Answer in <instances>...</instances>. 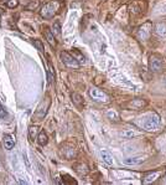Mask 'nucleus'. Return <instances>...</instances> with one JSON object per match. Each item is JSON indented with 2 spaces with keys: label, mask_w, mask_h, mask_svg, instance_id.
<instances>
[{
  "label": "nucleus",
  "mask_w": 166,
  "mask_h": 185,
  "mask_svg": "<svg viewBox=\"0 0 166 185\" xmlns=\"http://www.w3.org/2000/svg\"><path fill=\"white\" fill-rule=\"evenodd\" d=\"M89 96H91V98L96 102H100V103H108V102H109V97H108L103 91H100L99 88H97V87L91 88Z\"/></svg>",
  "instance_id": "obj_1"
},
{
  "label": "nucleus",
  "mask_w": 166,
  "mask_h": 185,
  "mask_svg": "<svg viewBox=\"0 0 166 185\" xmlns=\"http://www.w3.org/2000/svg\"><path fill=\"white\" fill-rule=\"evenodd\" d=\"M57 6H58L57 3H49V4L42 6L40 14H41V16L45 19H52L53 15H55V13H56V10H57Z\"/></svg>",
  "instance_id": "obj_2"
},
{
  "label": "nucleus",
  "mask_w": 166,
  "mask_h": 185,
  "mask_svg": "<svg viewBox=\"0 0 166 185\" xmlns=\"http://www.w3.org/2000/svg\"><path fill=\"white\" fill-rule=\"evenodd\" d=\"M159 124H160V117L154 113V114H151L150 117L145 121L143 127H144L145 131H156Z\"/></svg>",
  "instance_id": "obj_3"
},
{
  "label": "nucleus",
  "mask_w": 166,
  "mask_h": 185,
  "mask_svg": "<svg viewBox=\"0 0 166 185\" xmlns=\"http://www.w3.org/2000/svg\"><path fill=\"white\" fill-rule=\"evenodd\" d=\"M60 57H61V60H62V62L65 63L67 67H72V68H78L79 67L78 61L74 59L72 55L66 52V51H62V52L60 54Z\"/></svg>",
  "instance_id": "obj_4"
},
{
  "label": "nucleus",
  "mask_w": 166,
  "mask_h": 185,
  "mask_svg": "<svg viewBox=\"0 0 166 185\" xmlns=\"http://www.w3.org/2000/svg\"><path fill=\"white\" fill-rule=\"evenodd\" d=\"M162 63H164V61L159 55H152L150 57V61H149V67H150V71L152 72H157V71L161 70L162 67Z\"/></svg>",
  "instance_id": "obj_5"
},
{
  "label": "nucleus",
  "mask_w": 166,
  "mask_h": 185,
  "mask_svg": "<svg viewBox=\"0 0 166 185\" xmlns=\"http://www.w3.org/2000/svg\"><path fill=\"white\" fill-rule=\"evenodd\" d=\"M145 158L144 157H131V158H127L123 160L124 165H139V164L144 163Z\"/></svg>",
  "instance_id": "obj_6"
},
{
  "label": "nucleus",
  "mask_w": 166,
  "mask_h": 185,
  "mask_svg": "<svg viewBox=\"0 0 166 185\" xmlns=\"http://www.w3.org/2000/svg\"><path fill=\"white\" fill-rule=\"evenodd\" d=\"M43 34H45V37H46L47 42H49L52 47H55L56 46V40H55V36H53L52 31H51L49 27H43Z\"/></svg>",
  "instance_id": "obj_7"
},
{
  "label": "nucleus",
  "mask_w": 166,
  "mask_h": 185,
  "mask_svg": "<svg viewBox=\"0 0 166 185\" xmlns=\"http://www.w3.org/2000/svg\"><path fill=\"white\" fill-rule=\"evenodd\" d=\"M14 145H15V139H14V137L12 135H10V134H5L4 135V147L8 150H11L12 148H14Z\"/></svg>",
  "instance_id": "obj_8"
},
{
  "label": "nucleus",
  "mask_w": 166,
  "mask_h": 185,
  "mask_svg": "<svg viewBox=\"0 0 166 185\" xmlns=\"http://www.w3.org/2000/svg\"><path fill=\"white\" fill-rule=\"evenodd\" d=\"M100 157H102V160L106 164H108V165L113 164V157H112V154L108 150H100Z\"/></svg>",
  "instance_id": "obj_9"
},
{
  "label": "nucleus",
  "mask_w": 166,
  "mask_h": 185,
  "mask_svg": "<svg viewBox=\"0 0 166 185\" xmlns=\"http://www.w3.org/2000/svg\"><path fill=\"white\" fill-rule=\"evenodd\" d=\"M155 32L161 37H166V24L165 22H159L155 25Z\"/></svg>",
  "instance_id": "obj_10"
},
{
  "label": "nucleus",
  "mask_w": 166,
  "mask_h": 185,
  "mask_svg": "<svg viewBox=\"0 0 166 185\" xmlns=\"http://www.w3.org/2000/svg\"><path fill=\"white\" fill-rule=\"evenodd\" d=\"M37 142H39V144H41V145H46L47 144L49 138H47V134L45 132H40L39 134H37Z\"/></svg>",
  "instance_id": "obj_11"
},
{
  "label": "nucleus",
  "mask_w": 166,
  "mask_h": 185,
  "mask_svg": "<svg viewBox=\"0 0 166 185\" xmlns=\"http://www.w3.org/2000/svg\"><path fill=\"white\" fill-rule=\"evenodd\" d=\"M149 27V25H144L143 27H140V31H139V36H140V39L143 40H146L149 35H150V30H146Z\"/></svg>",
  "instance_id": "obj_12"
},
{
  "label": "nucleus",
  "mask_w": 166,
  "mask_h": 185,
  "mask_svg": "<svg viewBox=\"0 0 166 185\" xmlns=\"http://www.w3.org/2000/svg\"><path fill=\"white\" fill-rule=\"evenodd\" d=\"M37 133H39V127L37 126H31L29 128V138L33 140L37 137Z\"/></svg>",
  "instance_id": "obj_13"
},
{
  "label": "nucleus",
  "mask_w": 166,
  "mask_h": 185,
  "mask_svg": "<svg viewBox=\"0 0 166 185\" xmlns=\"http://www.w3.org/2000/svg\"><path fill=\"white\" fill-rule=\"evenodd\" d=\"M159 175H160V172H154V173H151V174H149V175L145 176V179H144V183H151V181H154V180H156V178H159Z\"/></svg>",
  "instance_id": "obj_14"
},
{
  "label": "nucleus",
  "mask_w": 166,
  "mask_h": 185,
  "mask_svg": "<svg viewBox=\"0 0 166 185\" xmlns=\"http://www.w3.org/2000/svg\"><path fill=\"white\" fill-rule=\"evenodd\" d=\"M52 34L53 35H61V24L60 21H55L53 22V25H52Z\"/></svg>",
  "instance_id": "obj_15"
},
{
  "label": "nucleus",
  "mask_w": 166,
  "mask_h": 185,
  "mask_svg": "<svg viewBox=\"0 0 166 185\" xmlns=\"http://www.w3.org/2000/svg\"><path fill=\"white\" fill-rule=\"evenodd\" d=\"M72 101L78 106V107H81V106L83 104V99L78 93H72Z\"/></svg>",
  "instance_id": "obj_16"
},
{
  "label": "nucleus",
  "mask_w": 166,
  "mask_h": 185,
  "mask_svg": "<svg viewBox=\"0 0 166 185\" xmlns=\"http://www.w3.org/2000/svg\"><path fill=\"white\" fill-rule=\"evenodd\" d=\"M107 116H108V118H109L110 121H114V122L119 121V114H118L117 112H114V111H109L107 113Z\"/></svg>",
  "instance_id": "obj_17"
},
{
  "label": "nucleus",
  "mask_w": 166,
  "mask_h": 185,
  "mask_svg": "<svg viewBox=\"0 0 166 185\" xmlns=\"http://www.w3.org/2000/svg\"><path fill=\"white\" fill-rule=\"evenodd\" d=\"M33 46H35L39 51H41V52L42 51H45V47H43V44H42L41 40H37V39L33 40Z\"/></svg>",
  "instance_id": "obj_18"
},
{
  "label": "nucleus",
  "mask_w": 166,
  "mask_h": 185,
  "mask_svg": "<svg viewBox=\"0 0 166 185\" xmlns=\"http://www.w3.org/2000/svg\"><path fill=\"white\" fill-rule=\"evenodd\" d=\"M144 104H145L144 101H133L130 103V106H133V108H136V109H139L140 107H143Z\"/></svg>",
  "instance_id": "obj_19"
},
{
  "label": "nucleus",
  "mask_w": 166,
  "mask_h": 185,
  "mask_svg": "<svg viewBox=\"0 0 166 185\" xmlns=\"http://www.w3.org/2000/svg\"><path fill=\"white\" fill-rule=\"evenodd\" d=\"M47 71H49V82L51 83V82H52V80L55 78V72H53V67L50 65V66H49V70H47Z\"/></svg>",
  "instance_id": "obj_20"
},
{
  "label": "nucleus",
  "mask_w": 166,
  "mask_h": 185,
  "mask_svg": "<svg viewBox=\"0 0 166 185\" xmlns=\"http://www.w3.org/2000/svg\"><path fill=\"white\" fill-rule=\"evenodd\" d=\"M19 5V0H9L8 1V6L9 8H16V6Z\"/></svg>",
  "instance_id": "obj_21"
},
{
  "label": "nucleus",
  "mask_w": 166,
  "mask_h": 185,
  "mask_svg": "<svg viewBox=\"0 0 166 185\" xmlns=\"http://www.w3.org/2000/svg\"><path fill=\"white\" fill-rule=\"evenodd\" d=\"M4 117H6V111L4 109V107L0 104V118H4Z\"/></svg>",
  "instance_id": "obj_22"
},
{
  "label": "nucleus",
  "mask_w": 166,
  "mask_h": 185,
  "mask_svg": "<svg viewBox=\"0 0 166 185\" xmlns=\"http://www.w3.org/2000/svg\"><path fill=\"white\" fill-rule=\"evenodd\" d=\"M136 133H134L133 131H130V132H125V133H123V135L124 137H128V138H130V137H134Z\"/></svg>",
  "instance_id": "obj_23"
},
{
  "label": "nucleus",
  "mask_w": 166,
  "mask_h": 185,
  "mask_svg": "<svg viewBox=\"0 0 166 185\" xmlns=\"http://www.w3.org/2000/svg\"><path fill=\"white\" fill-rule=\"evenodd\" d=\"M32 6H33V8H35V6H37V1H35V3H31V4L29 5V8H32Z\"/></svg>",
  "instance_id": "obj_24"
},
{
  "label": "nucleus",
  "mask_w": 166,
  "mask_h": 185,
  "mask_svg": "<svg viewBox=\"0 0 166 185\" xmlns=\"http://www.w3.org/2000/svg\"><path fill=\"white\" fill-rule=\"evenodd\" d=\"M1 14H3V11H1V9H0V20H1ZM0 25H1V21H0Z\"/></svg>",
  "instance_id": "obj_25"
}]
</instances>
